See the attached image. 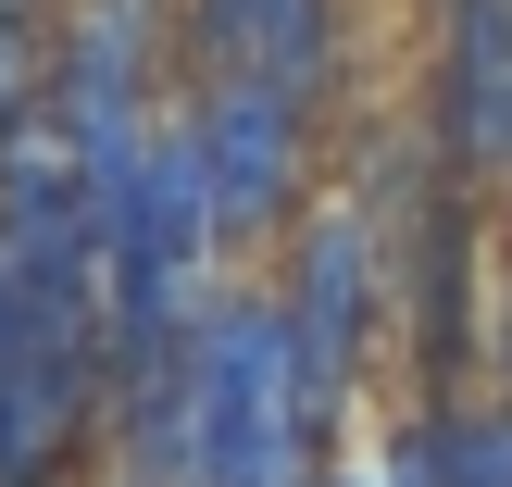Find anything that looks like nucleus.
Instances as JSON below:
<instances>
[]
</instances>
